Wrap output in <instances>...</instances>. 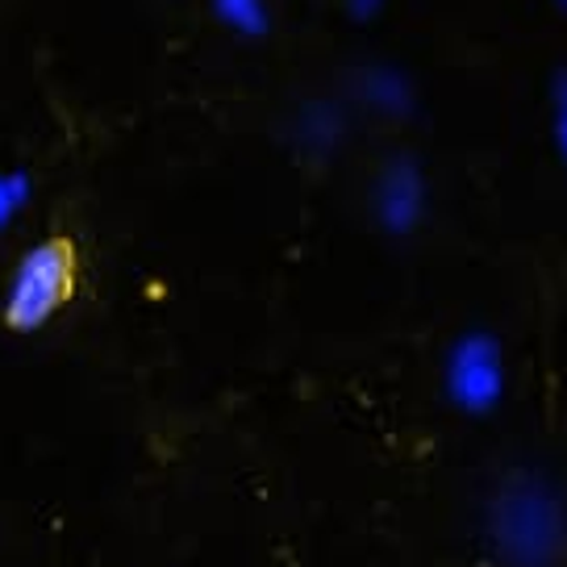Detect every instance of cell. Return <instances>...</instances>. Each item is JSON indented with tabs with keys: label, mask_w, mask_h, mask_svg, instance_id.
Returning a JSON list of instances; mask_svg holds the SVG:
<instances>
[{
	"label": "cell",
	"mask_w": 567,
	"mask_h": 567,
	"mask_svg": "<svg viewBox=\"0 0 567 567\" xmlns=\"http://www.w3.org/2000/svg\"><path fill=\"white\" fill-rule=\"evenodd\" d=\"M80 288V250L71 238H47L38 243L4 297V326L9 330H38L75 297Z\"/></svg>",
	"instance_id": "6da1fadb"
},
{
	"label": "cell",
	"mask_w": 567,
	"mask_h": 567,
	"mask_svg": "<svg viewBox=\"0 0 567 567\" xmlns=\"http://www.w3.org/2000/svg\"><path fill=\"white\" fill-rule=\"evenodd\" d=\"M496 547L517 567L547 564L559 550V509L543 488H509L493 509Z\"/></svg>",
	"instance_id": "7a4b0ae2"
},
{
	"label": "cell",
	"mask_w": 567,
	"mask_h": 567,
	"mask_svg": "<svg viewBox=\"0 0 567 567\" xmlns=\"http://www.w3.org/2000/svg\"><path fill=\"white\" fill-rule=\"evenodd\" d=\"M375 200H380V217L389 221L392 230H409L422 217V184L409 167H392L384 184H380Z\"/></svg>",
	"instance_id": "277c9868"
},
{
	"label": "cell",
	"mask_w": 567,
	"mask_h": 567,
	"mask_svg": "<svg viewBox=\"0 0 567 567\" xmlns=\"http://www.w3.org/2000/svg\"><path fill=\"white\" fill-rule=\"evenodd\" d=\"M217 18L238 34H267V4L264 0H213Z\"/></svg>",
	"instance_id": "5b68a950"
},
{
	"label": "cell",
	"mask_w": 567,
	"mask_h": 567,
	"mask_svg": "<svg viewBox=\"0 0 567 567\" xmlns=\"http://www.w3.org/2000/svg\"><path fill=\"white\" fill-rule=\"evenodd\" d=\"M446 392L472 417H484L501 405V396H505V354H501V342L493 334L476 330V334L455 342L451 363H446Z\"/></svg>",
	"instance_id": "3957f363"
},
{
	"label": "cell",
	"mask_w": 567,
	"mask_h": 567,
	"mask_svg": "<svg viewBox=\"0 0 567 567\" xmlns=\"http://www.w3.org/2000/svg\"><path fill=\"white\" fill-rule=\"evenodd\" d=\"M559 4H564V9H567V0H559Z\"/></svg>",
	"instance_id": "52a82bcc"
},
{
	"label": "cell",
	"mask_w": 567,
	"mask_h": 567,
	"mask_svg": "<svg viewBox=\"0 0 567 567\" xmlns=\"http://www.w3.org/2000/svg\"><path fill=\"white\" fill-rule=\"evenodd\" d=\"M550 113H555V142L567 159V68L555 71V84H550Z\"/></svg>",
	"instance_id": "8992f818"
}]
</instances>
